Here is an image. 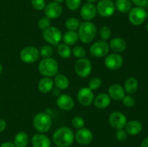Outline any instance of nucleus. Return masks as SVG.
<instances>
[{
  "label": "nucleus",
  "mask_w": 148,
  "mask_h": 147,
  "mask_svg": "<svg viewBox=\"0 0 148 147\" xmlns=\"http://www.w3.org/2000/svg\"><path fill=\"white\" fill-rule=\"evenodd\" d=\"M108 122L110 125L115 129H123L127 122V117L122 112L116 111L110 114Z\"/></svg>",
  "instance_id": "11"
},
{
  "label": "nucleus",
  "mask_w": 148,
  "mask_h": 147,
  "mask_svg": "<svg viewBox=\"0 0 148 147\" xmlns=\"http://www.w3.org/2000/svg\"><path fill=\"white\" fill-rule=\"evenodd\" d=\"M109 45L105 40L95 42L90 48V53L94 57L102 58L107 56L109 52Z\"/></svg>",
  "instance_id": "8"
},
{
  "label": "nucleus",
  "mask_w": 148,
  "mask_h": 147,
  "mask_svg": "<svg viewBox=\"0 0 148 147\" xmlns=\"http://www.w3.org/2000/svg\"><path fill=\"white\" fill-rule=\"evenodd\" d=\"M0 147H16V146L14 145L13 143L11 142H4L0 146Z\"/></svg>",
  "instance_id": "43"
},
{
  "label": "nucleus",
  "mask_w": 148,
  "mask_h": 147,
  "mask_svg": "<svg viewBox=\"0 0 148 147\" xmlns=\"http://www.w3.org/2000/svg\"><path fill=\"white\" fill-rule=\"evenodd\" d=\"M140 147H148V137L143 140L141 145H140Z\"/></svg>",
  "instance_id": "44"
},
{
  "label": "nucleus",
  "mask_w": 148,
  "mask_h": 147,
  "mask_svg": "<svg viewBox=\"0 0 148 147\" xmlns=\"http://www.w3.org/2000/svg\"><path fill=\"white\" fill-rule=\"evenodd\" d=\"M72 124L75 128L80 129V128H84V125H85V120H84V119L82 117L76 116L75 117V118H73V119L72 120Z\"/></svg>",
  "instance_id": "36"
},
{
  "label": "nucleus",
  "mask_w": 148,
  "mask_h": 147,
  "mask_svg": "<svg viewBox=\"0 0 148 147\" xmlns=\"http://www.w3.org/2000/svg\"><path fill=\"white\" fill-rule=\"evenodd\" d=\"M97 14L96 7L92 3H86L82 7L80 10L81 17L86 21H90L95 18Z\"/></svg>",
  "instance_id": "17"
},
{
  "label": "nucleus",
  "mask_w": 148,
  "mask_h": 147,
  "mask_svg": "<svg viewBox=\"0 0 148 147\" xmlns=\"http://www.w3.org/2000/svg\"><path fill=\"white\" fill-rule=\"evenodd\" d=\"M87 1H88L89 3H92H92L95 2V1H96L97 0H87Z\"/></svg>",
  "instance_id": "47"
},
{
  "label": "nucleus",
  "mask_w": 148,
  "mask_h": 147,
  "mask_svg": "<svg viewBox=\"0 0 148 147\" xmlns=\"http://www.w3.org/2000/svg\"><path fill=\"white\" fill-rule=\"evenodd\" d=\"M53 82L55 85L60 89H66L69 85V79L63 74L56 75Z\"/></svg>",
  "instance_id": "28"
},
{
  "label": "nucleus",
  "mask_w": 148,
  "mask_h": 147,
  "mask_svg": "<svg viewBox=\"0 0 148 147\" xmlns=\"http://www.w3.org/2000/svg\"><path fill=\"white\" fill-rule=\"evenodd\" d=\"M132 5L131 0H116V9L123 14L129 12L131 10Z\"/></svg>",
  "instance_id": "26"
},
{
  "label": "nucleus",
  "mask_w": 148,
  "mask_h": 147,
  "mask_svg": "<svg viewBox=\"0 0 148 147\" xmlns=\"http://www.w3.org/2000/svg\"><path fill=\"white\" fill-rule=\"evenodd\" d=\"M123 104L125 107L129 108H131L134 106L135 105V99L133 97L130 96V95H127L123 98Z\"/></svg>",
  "instance_id": "39"
},
{
  "label": "nucleus",
  "mask_w": 148,
  "mask_h": 147,
  "mask_svg": "<svg viewBox=\"0 0 148 147\" xmlns=\"http://www.w3.org/2000/svg\"><path fill=\"white\" fill-rule=\"evenodd\" d=\"M146 28H147V30L148 31V23L147 24V26H146Z\"/></svg>",
  "instance_id": "49"
},
{
  "label": "nucleus",
  "mask_w": 148,
  "mask_h": 147,
  "mask_svg": "<svg viewBox=\"0 0 148 147\" xmlns=\"http://www.w3.org/2000/svg\"><path fill=\"white\" fill-rule=\"evenodd\" d=\"M126 131L132 135H135L140 133L143 129V125L139 120H133L126 124Z\"/></svg>",
  "instance_id": "22"
},
{
  "label": "nucleus",
  "mask_w": 148,
  "mask_h": 147,
  "mask_svg": "<svg viewBox=\"0 0 148 147\" xmlns=\"http://www.w3.org/2000/svg\"><path fill=\"white\" fill-rule=\"evenodd\" d=\"M56 104L60 109L63 110H71L75 106V102L70 95L63 94L58 97Z\"/></svg>",
  "instance_id": "16"
},
{
  "label": "nucleus",
  "mask_w": 148,
  "mask_h": 147,
  "mask_svg": "<svg viewBox=\"0 0 148 147\" xmlns=\"http://www.w3.org/2000/svg\"><path fill=\"white\" fill-rule=\"evenodd\" d=\"M75 71L82 78L87 77L92 71V63L88 59H79L75 63Z\"/></svg>",
  "instance_id": "6"
},
{
  "label": "nucleus",
  "mask_w": 148,
  "mask_h": 147,
  "mask_svg": "<svg viewBox=\"0 0 148 147\" xmlns=\"http://www.w3.org/2000/svg\"><path fill=\"white\" fill-rule=\"evenodd\" d=\"M133 4H135L137 7H145L147 4L148 0H132Z\"/></svg>",
  "instance_id": "41"
},
{
  "label": "nucleus",
  "mask_w": 148,
  "mask_h": 147,
  "mask_svg": "<svg viewBox=\"0 0 148 147\" xmlns=\"http://www.w3.org/2000/svg\"><path fill=\"white\" fill-rule=\"evenodd\" d=\"M44 10L46 17L49 19L58 18L62 14V11H63L60 3L55 2V1H52L46 4Z\"/></svg>",
  "instance_id": "14"
},
{
  "label": "nucleus",
  "mask_w": 148,
  "mask_h": 147,
  "mask_svg": "<svg viewBox=\"0 0 148 147\" xmlns=\"http://www.w3.org/2000/svg\"><path fill=\"white\" fill-rule=\"evenodd\" d=\"M116 136L118 141H124L127 138V133L124 130L119 129L116 133Z\"/></svg>",
  "instance_id": "40"
},
{
  "label": "nucleus",
  "mask_w": 148,
  "mask_h": 147,
  "mask_svg": "<svg viewBox=\"0 0 148 147\" xmlns=\"http://www.w3.org/2000/svg\"><path fill=\"white\" fill-rule=\"evenodd\" d=\"M31 141L33 147H51V141L49 137L42 133L35 134Z\"/></svg>",
  "instance_id": "19"
},
{
  "label": "nucleus",
  "mask_w": 148,
  "mask_h": 147,
  "mask_svg": "<svg viewBox=\"0 0 148 147\" xmlns=\"http://www.w3.org/2000/svg\"><path fill=\"white\" fill-rule=\"evenodd\" d=\"M99 35L102 40H107L111 35V30L108 26H103L99 31Z\"/></svg>",
  "instance_id": "31"
},
{
  "label": "nucleus",
  "mask_w": 148,
  "mask_h": 147,
  "mask_svg": "<svg viewBox=\"0 0 148 147\" xmlns=\"http://www.w3.org/2000/svg\"><path fill=\"white\" fill-rule=\"evenodd\" d=\"M75 138L81 145H88L92 141L93 135L90 129L87 128H82L77 131Z\"/></svg>",
  "instance_id": "15"
},
{
  "label": "nucleus",
  "mask_w": 148,
  "mask_h": 147,
  "mask_svg": "<svg viewBox=\"0 0 148 147\" xmlns=\"http://www.w3.org/2000/svg\"><path fill=\"white\" fill-rule=\"evenodd\" d=\"M7 127V122L4 120L0 118V133L3 132Z\"/></svg>",
  "instance_id": "42"
},
{
  "label": "nucleus",
  "mask_w": 148,
  "mask_h": 147,
  "mask_svg": "<svg viewBox=\"0 0 148 147\" xmlns=\"http://www.w3.org/2000/svg\"><path fill=\"white\" fill-rule=\"evenodd\" d=\"M72 53L76 58L82 59V58H85L86 51H85V49L82 46H75L72 50Z\"/></svg>",
  "instance_id": "32"
},
{
  "label": "nucleus",
  "mask_w": 148,
  "mask_h": 147,
  "mask_svg": "<svg viewBox=\"0 0 148 147\" xmlns=\"http://www.w3.org/2000/svg\"><path fill=\"white\" fill-rule=\"evenodd\" d=\"M66 7L70 10H76L81 4V0H65Z\"/></svg>",
  "instance_id": "34"
},
{
  "label": "nucleus",
  "mask_w": 148,
  "mask_h": 147,
  "mask_svg": "<svg viewBox=\"0 0 148 147\" xmlns=\"http://www.w3.org/2000/svg\"><path fill=\"white\" fill-rule=\"evenodd\" d=\"M53 1H55V2H58V3H61L62 2V1H65V0H53Z\"/></svg>",
  "instance_id": "46"
},
{
  "label": "nucleus",
  "mask_w": 148,
  "mask_h": 147,
  "mask_svg": "<svg viewBox=\"0 0 148 147\" xmlns=\"http://www.w3.org/2000/svg\"><path fill=\"white\" fill-rule=\"evenodd\" d=\"M28 135L23 131L19 132L14 137V144L16 147H26L28 144Z\"/></svg>",
  "instance_id": "25"
},
{
  "label": "nucleus",
  "mask_w": 148,
  "mask_h": 147,
  "mask_svg": "<svg viewBox=\"0 0 148 147\" xmlns=\"http://www.w3.org/2000/svg\"><path fill=\"white\" fill-rule=\"evenodd\" d=\"M96 10L98 14L102 17H110L115 12V4L112 0H100L97 4Z\"/></svg>",
  "instance_id": "9"
},
{
  "label": "nucleus",
  "mask_w": 148,
  "mask_h": 147,
  "mask_svg": "<svg viewBox=\"0 0 148 147\" xmlns=\"http://www.w3.org/2000/svg\"><path fill=\"white\" fill-rule=\"evenodd\" d=\"M38 27L42 30H45L47 28H49L51 26V22L50 19L48 17H43L40 19L38 22Z\"/></svg>",
  "instance_id": "37"
},
{
  "label": "nucleus",
  "mask_w": 148,
  "mask_h": 147,
  "mask_svg": "<svg viewBox=\"0 0 148 147\" xmlns=\"http://www.w3.org/2000/svg\"><path fill=\"white\" fill-rule=\"evenodd\" d=\"M129 12V20L134 25H140L145 20L146 11L143 7H134Z\"/></svg>",
  "instance_id": "10"
},
{
  "label": "nucleus",
  "mask_w": 148,
  "mask_h": 147,
  "mask_svg": "<svg viewBox=\"0 0 148 147\" xmlns=\"http://www.w3.org/2000/svg\"><path fill=\"white\" fill-rule=\"evenodd\" d=\"M97 33V28L95 24L89 21L80 23L78 30L79 39L84 43H89L95 38Z\"/></svg>",
  "instance_id": "2"
},
{
  "label": "nucleus",
  "mask_w": 148,
  "mask_h": 147,
  "mask_svg": "<svg viewBox=\"0 0 148 147\" xmlns=\"http://www.w3.org/2000/svg\"><path fill=\"white\" fill-rule=\"evenodd\" d=\"M101 83H102V82H101V79H99V78H93L89 82L88 87L91 90H95V89H98L101 86Z\"/></svg>",
  "instance_id": "38"
},
{
  "label": "nucleus",
  "mask_w": 148,
  "mask_h": 147,
  "mask_svg": "<svg viewBox=\"0 0 148 147\" xmlns=\"http://www.w3.org/2000/svg\"><path fill=\"white\" fill-rule=\"evenodd\" d=\"M75 135L73 131L68 127H62L55 131L53 135V141L59 147H68L74 141Z\"/></svg>",
  "instance_id": "1"
},
{
  "label": "nucleus",
  "mask_w": 148,
  "mask_h": 147,
  "mask_svg": "<svg viewBox=\"0 0 148 147\" xmlns=\"http://www.w3.org/2000/svg\"><path fill=\"white\" fill-rule=\"evenodd\" d=\"M77 100L83 106H89L93 102V92L89 87L82 88L77 93Z\"/></svg>",
  "instance_id": "12"
},
{
  "label": "nucleus",
  "mask_w": 148,
  "mask_h": 147,
  "mask_svg": "<svg viewBox=\"0 0 148 147\" xmlns=\"http://www.w3.org/2000/svg\"><path fill=\"white\" fill-rule=\"evenodd\" d=\"M124 59L121 55L118 53H111L106 56L105 59V65L110 70L115 71L120 69L123 65Z\"/></svg>",
  "instance_id": "13"
},
{
  "label": "nucleus",
  "mask_w": 148,
  "mask_h": 147,
  "mask_svg": "<svg viewBox=\"0 0 148 147\" xmlns=\"http://www.w3.org/2000/svg\"><path fill=\"white\" fill-rule=\"evenodd\" d=\"M43 37L47 43L53 46L59 45L62 38L60 30L54 26H50L49 28L43 30Z\"/></svg>",
  "instance_id": "7"
},
{
  "label": "nucleus",
  "mask_w": 148,
  "mask_h": 147,
  "mask_svg": "<svg viewBox=\"0 0 148 147\" xmlns=\"http://www.w3.org/2000/svg\"><path fill=\"white\" fill-rule=\"evenodd\" d=\"M53 50L51 46H42L40 50V54L43 58H49L53 55Z\"/></svg>",
  "instance_id": "33"
},
{
  "label": "nucleus",
  "mask_w": 148,
  "mask_h": 147,
  "mask_svg": "<svg viewBox=\"0 0 148 147\" xmlns=\"http://www.w3.org/2000/svg\"><path fill=\"white\" fill-rule=\"evenodd\" d=\"M108 95L111 99L116 101L122 100L125 97V90L119 84H114L108 89Z\"/></svg>",
  "instance_id": "18"
},
{
  "label": "nucleus",
  "mask_w": 148,
  "mask_h": 147,
  "mask_svg": "<svg viewBox=\"0 0 148 147\" xmlns=\"http://www.w3.org/2000/svg\"><path fill=\"white\" fill-rule=\"evenodd\" d=\"M33 123L36 131L40 133H46L51 127L52 120L50 115L46 112H39L35 115Z\"/></svg>",
  "instance_id": "4"
},
{
  "label": "nucleus",
  "mask_w": 148,
  "mask_h": 147,
  "mask_svg": "<svg viewBox=\"0 0 148 147\" xmlns=\"http://www.w3.org/2000/svg\"><path fill=\"white\" fill-rule=\"evenodd\" d=\"M79 21L78 19L75 18V17H70L68 20H66V22H65V26H66V29L70 31H76L79 27Z\"/></svg>",
  "instance_id": "30"
},
{
  "label": "nucleus",
  "mask_w": 148,
  "mask_h": 147,
  "mask_svg": "<svg viewBox=\"0 0 148 147\" xmlns=\"http://www.w3.org/2000/svg\"><path fill=\"white\" fill-rule=\"evenodd\" d=\"M38 71L45 77H51L58 73L59 64L53 58H44L39 63Z\"/></svg>",
  "instance_id": "3"
},
{
  "label": "nucleus",
  "mask_w": 148,
  "mask_h": 147,
  "mask_svg": "<svg viewBox=\"0 0 148 147\" xmlns=\"http://www.w3.org/2000/svg\"><path fill=\"white\" fill-rule=\"evenodd\" d=\"M79 40V36L78 33L76 31H69L66 32L63 36V41L64 42V44L72 46L75 44Z\"/></svg>",
  "instance_id": "27"
},
{
  "label": "nucleus",
  "mask_w": 148,
  "mask_h": 147,
  "mask_svg": "<svg viewBox=\"0 0 148 147\" xmlns=\"http://www.w3.org/2000/svg\"><path fill=\"white\" fill-rule=\"evenodd\" d=\"M31 4L33 8L38 11H41L44 10L46 6L45 0H32Z\"/></svg>",
  "instance_id": "35"
},
{
  "label": "nucleus",
  "mask_w": 148,
  "mask_h": 147,
  "mask_svg": "<svg viewBox=\"0 0 148 147\" xmlns=\"http://www.w3.org/2000/svg\"><path fill=\"white\" fill-rule=\"evenodd\" d=\"M109 47L116 53L124 52L127 48V43L121 37H114L109 43Z\"/></svg>",
  "instance_id": "21"
},
{
  "label": "nucleus",
  "mask_w": 148,
  "mask_h": 147,
  "mask_svg": "<svg viewBox=\"0 0 148 147\" xmlns=\"http://www.w3.org/2000/svg\"><path fill=\"white\" fill-rule=\"evenodd\" d=\"M40 57L38 49L33 46L24 48L20 53V58L24 63H33L37 61Z\"/></svg>",
  "instance_id": "5"
},
{
  "label": "nucleus",
  "mask_w": 148,
  "mask_h": 147,
  "mask_svg": "<svg viewBox=\"0 0 148 147\" xmlns=\"http://www.w3.org/2000/svg\"><path fill=\"white\" fill-rule=\"evenodd\" d=\"M146 18L148 19V12H146Z\"/></svg>",
  "instance_id": "48"
},
{
  "label": "nucleus",
  "mask_w": 148,
  "mask_h": 147,
  "mask_svg": "<svg viewBox=\"0 0 148 147\" xmlns=\"http://www.w3.org/2000/svg\"><path fill=\"white\" fill-rule=\"evenodd\" d=\"M138 89V81L134 77H130L124 83V90L128 94H134Z\"/></svg>",
  "instance_id": "24"
},
{
  "label": "nucleus",
  "mask_w": 148,
  "mask_h": 147,
  "mask_svg": "<svg viewBox=\"0 0 148 147\" xmlns=\"http://www.w3.org/2000/svg\"><path fill=\"white\" fill-rule=\"evenodd\" d=\"M57 52L59 56L63 59L69 58L72 54V50L66 44H59L57 48Z\"/></svg>",
  "instance_id": "29"
},
{
  "label": "nucleus",
  "mask_w": 148,
  "mask_h": 147,
  "mask_svg": "<svg viewBox=\"0 0 148 147\" xmlns=\"http://www.w3.org/2000/svg\"><path fill=\"white\" fill-rule=\"evenodd\" d=\"M2 71H3V67H2V65L0 63V75L1 74V73H2Z\"/></svg>",
  "instance_id": "45"
},
{
  "label": "nucleus",
  "mask_w": 148,
  "mask_h": 147,
  "mask_svg": "<svg viewBox=\"0 0 148 147\" xmlns=\"http://www.w3.org/2000/svg\"><path fill=\"white\" fill-rule=\"evenodd\" d=\"M53 84H54V82L51 78L44 77L39 81L38 88L40 92L46 94L51 91V89H53Z\"/></svg>",
  "instance_id": "23"
},
{
  "label": "nucleus",
  "mask_w": 148,
  "mask_h": 147,
  "mask_svg": "<svg viewBox=\"0 0 148 147\" xmlns=\"http://www.w3.org/2000/svg\"><path fill=\"white\" fill-rule=\"evenodd\" d=\"M93 103L95 106L98 109H104L106 108L111 103V97L108 95L106 93H101L97 95L94 98Z\"/></svg>",
  "instance_id": "20"
}]
</instances>
